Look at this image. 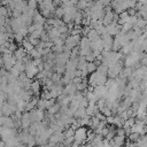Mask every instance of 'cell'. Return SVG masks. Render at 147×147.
I'll list each match as a JSON object with an SVG mask.
<instances>
[{"mask_svg":"<svg viewBox=\"0 0 147 147\" xmlns=\"http://www.w3.org/2000/svg\"><path fill=\"white\" fill-rule=\"evenodd\" d=\"M26 5H28L29 8L36 10V9H37V6H38V2H37L36 0H28V1H26Z\"/></svg>","mask_w":147,"mask_h":147,"instance_id":"25","label":"cell"},{"mask_svg":"<svg viewBox=\"0 0 147 147\" xmlns=\"http://www.w3.org/2000/svg\"><path fill=\"white\" fill-rule=\"evenodd\" d=\"M74 116H75V118H78V119L85 117V116H86V108H85V107H79V108L76 110V113H75Z\"/></svg>","mask_w":147,"mask_h":147,"instance_id":"16","label":"cell"},{"mask_svg":"<svg viewBox=\"0 0 147 147\" xmlns=\"http://www.w3.org/2000/svg\"><path fill=\"white\" fill-rule=\"evenodd\" d=\"M3 64V62H2V56H0V67Z\"/></svg>","mask_w":147,"mask_h":147,"instance_id":"31","label":"cell"},{"mask_svg":"<svg viewBox=\"0 0 147 147\" xmlns=\"http://www.w3.org/2000/svg\"><path fill=\"white\" fill-rule=\"evenodd\" d=\"M45 115H44V111L40 110V109H33L32 111H30V118H31V122L32 123H38V122H41L44 119Z\"/></svg>","mask_w":147,"mask_h":147,"instance_id":"8","label":"cell"},{"mask_svg":"<svg viewBox=\"0 0 147 147\" xmlns=\"http://www.w3.org/2000/svg\"><path fill=\"white\" fill-rule=\"evenodd\" d=\"M139 139H140V134H139V133L131 132V133L129 134V141H131V142H137Z\"/></svg>","mask_w":147,"mask_h":147,"instance_id":"21","label":"cell"},{"mask_svg":"<svg viewBox=\"0 0 147 147\" xmlns=\"http://www.w3.org/2000/svg\"><path fill=\"white\" fill-rule=\"evenodd\" d=\"M64 14H65V10L63 9V7H62V6H61V7H57V8H55L54 15H55V17H56V18H60V20H62V17L64 16Z\"/></svg>","mask_w":147,"mask_h":147,"instance_id":"18","label":"cell"},{"mask_svg":"<svg viewBox=\"0 0 147 147\" xmlns=\"http://www.w3.org/2000/svg\"><path fill=\"white\" fill-rule=\"evenodd\" d=\"M60 109H61V107H60V105L56 102V103H53L47 110H48V114H51V115H55V114H57V113L60 111Z\"/></svg>","mask_w":147,"mask_h":147,"instance_id":"17","label":"cell"},{"mask_svg":"<svg viewBox=\"0 0 147 147\" xmlns=\"http://www.w3.org/2000/svg\"><path fill=\"white\" fill-rule=\"evenodd\" d=\"M79 41H80V36L70 34V36L67 37V39L64 40L63 51H69V52H71V49H74L75 47H77V46L79 45Z\"/></svg>","mask_w":147,"mask_h":147,"instance_id":"2","label":"cell"},{"mask_svg":"<svg viewBox=\"0 0 147 147\" xmlns=\"http://www.w3.org/2000/svg\"><path fill=\"white\" fill-rule=\"evenodd\" d=\"M87 132L88 130L86 129V126H79L78 129H76L74 133V142L78 144L79 146L83 145L87 140Z\"/></svg>","mask_w":147,"mask_h":147,"instance_id":"1","label":"cell"},{"mask_svg":"<svg viewBox=\"0 0 147 147\" xmlns=\"http://www.w3.org/2000/svg\"><path fill=\"white\" fill-rule=\"evenodd\" d=\"M101 40H102V44H103V51H106V52L111 51V47H113V44H114L113 37L109 36L108 33H106V34L101 36Z\"/></svg>","mask_w":147,"mask_h":147,"instance_id":"7","label":"cell"},{"mask_svg":"<svg viewBox=\"0 0 147 147\" xmlns=\"http://www.w3.org/2000/svg\"><path fill=\"white\" fill-rule=\"evenodd\" d=\"M106 31L109 36H116L121 31V25L117 22H111L109 25L106 26Z\"/></svg>","mask_w":147,"mask_h":147,"instance_id":"9","label":"cell"},{"mask_svg":"<svg viewBox=\"0 0 147 147\" xmlns=\"http://www.w3.org/2000/svg\"><path fill=\"white\" fill-rule=\"evenodd\" d=\"M100 5H102V7H107V6H110V0H99Z\"/></svg>","mask_w":147,"mask_h":147,"instance_id":"28","label":"cell"},{"mask_svg":"<svg viewBox=\"0 0 147 147\" xmlns=\"http://www.w3.org/2000/svg\"><path fill=\"white\" fill-rule=\"evenodd\" d=\"M22 47L26 51V53H29L30 51H32V49L34 48V46H33L28 39H24V40H23V42H22Z\"/></svg>","mask_w":147,"mask_h":147,"instance_id":"19","label":"cell"},{"mask_svg":"<svg viewBox=\"0 0 147 147\" xmlns=\"http://www.w3.org/2000/svg\"><path fill=\"white\" fill-rule=\"evenodd\" d=\"M5 118H6V116H3L2 114H0V126L3 125V123H5Z\"/></svg>","mask_w":147,"mask_h":147,"instance_id":"29","label":"cell"},{"mask_svg":"<svg viewBox=\"0 0 147 147\" xmlns=\"http://www.w3.org/2000/svg\"><path fill=\"white\" fill-rule=\"evenodd\" d=\"M24 74H25V76H26L28 78H30V79H33V78L37 76V74H38V69H37V65L33 63V60L25 64Z\"/></svg>","mask_w":147,"mask_h":147,"instance_id":"5","label":"cell"},{"mask_svg":"<svg viewBox=\"0 0 147 147\" xmlns=\"http://www.w3.org/2000/svg\"><path fill=\"white\" fill-rule=\"evenodd\" d=\"M96 65L94 64V62H87V67H86V71L87 72H90V74H92V72H94V71H96Z\"/></svg>","mask_w":147,"mask_h":147,"instance_id":"22","label":"cell"},{"mask_svg":"<svg viewBox=\"0 0 147 147\" xmlns=\"http://www.w3.org/2000/svg\"><path fill=\"white\" fill-rule=\"evenodd\" d=\"M78 47L80 49H88V48H91V41L86 37H83V38H80V41H79V46Z\"/></svg>","mask_w":147,"mask_h":147,"instance_id":"15","label":"cell"},{"mask_svg":"<svg viewBox=\"0 0 147 147\" xmlns=\"http://www.w3.org/2000/svg\"><path fill=\"white\" fill-rule=\"evenodd\" d=\"M98 111H99V109H98V107H96L95 103H88V106L86 107V115L90 116V117L94 116Z\"/></svg>","mask_w":147,"mask_h":147,"instance_id":"12","label":"cell"},{"mask_svg":"<svg viewBox=\"0 0 147 147\" xmlns=\"http://www.w3.org/2000/svg\"><path fill=\"white\" fill-rule=\"evenodd\" d=\"M85 60L87 61V62H93L94 60H95V55L93 54V52H91V53H88L86 56H85Z\"/></svg>","mask_w":147,"mask_h":147,"instance_id":"26","label":"cell"},{"mask_svg":"<svg viewBox=\"0 0 147 147\" xmlns=\"http://www.w3.org/2000/svg\"><path fill=\"white\" fill-rule=\"evenodd\" d=\"M125 147H137V145H136V142H131V141H129V142L126 144Z\"/></svg>","mask_w":147,"mask_h":147,"instance_id":"30","label":"cell"},{"mask_svg":"<svg viewBox=\"0 0 147 147\" xmlns=\"http://www.w3.org/2000/svg\"><path fill=\"white\" fill-rule=\"evenodd\" d=\"M8 72H9L10 75H13L14 77H16V78H17V77L20 76V74H21V72H20V71H18V70H17L15 67H13V68H11V69H10Z\"/></svg>","mask_w":147,"mask_h":147,"instance_id":"27","label":"cell"},{"mask_svg":"<svg viewBox=\"0 0 147 147\" xmlns=\"http://www.w3.org/2000/svg\"><path fill=\"white\" fill-rule=\"evenodd\" d=\"M122 69H123V63H122L121 61H118V62H116L114 65H111V67L108 68L107 76H108L109 78H111V79H115V78L121 74Z\"/></svg>","mask_w":147,"mask_h":147,"instance_id":"4","label":"cell"},{"mask_svg":"<svg viewBox=\"0 0 147 147\" xmlns=\"http://www.w3.org/2000/svg\"><path fill=\"white\" fill-rule=\"evenodd\" d=\"M16 110H17L16 109V106H14V105L5 101L3 105H2V108H1V114L3 116H6V117H9V116L14 115Z\"/></svg>","mask_w":147,"mask_h":147,"instance_id":"6","label":"cell"},{"mask_svg":"<svg viewBox=\"0 0 147 147\" xmlns=\"http://www.w3.org/2000/svg\"><path fill=\"white\" fill-rule=\"evenodd\" d=\"M2 126L8 127V129H15L14 121H13L11 116H9V117H6V118H5V123H3V125H2Z\"/></svg>","mask_w":147,"mask_h":147,"instance_id":"20","label":"cell"},{"mask_svg":"<svg viewBox=\"0 0 147 147\" xmlns=\"http://www.w3.org/2000/svg\"><path fill=\"white\" fill-rule=\"evenodd\" d=\"M2 62H3V68L7 70V71H9L14 65H15V63H16V59H15V56L13 55V53H5V54H2Z\"/></svg>","mask_w":147,"mask_h":147,"instance_id":"3","label":"cell"},{"mask_svg":"<svg viewBox=\"0 0 147 147\" xmlns=\"http://www.w3.org/2000/svg\"><path fill=\"white\" fill-rule=\"evenodd\" d=\"M13 55L15 56L16 60H22V59L26 55V51H25L23 47H17V48L15 49V52L13 53Z\"/></svg>","mask_w":147,"mask_h":147,"instance_id":"13","label":"cell"},{"mask_svg":"<svg viewBox=\"0 0 147 147\" xmlns=\"http://www.w3.org/2000/svg\"><path fill=\"white\" fill-rule=\"evenodd\" d=\"M30 91H31L32 95L38 96L40 94V91H41V82L39 79L32 80L31 82V86H30Z\"/></svg>","mask_w":147,"mask_h":147,"instance_id":"10","label":"cell"},{"mask_svg":"<svg viewBox=\"0 0 147 147\" xmlns=\"http://www.w3.org/2000/svg\"><path fill=\"white\" fill-rule=\"evenodd\" d=\"M36 1H37V2H38V5H40V3H41V2H42V0H36Z\"/></svg>","mask_w":147,"mask_h":147,"instance_id":"32","label":"cell"},{"mask_svg":"<svg viewBox=\"0 0 147 147\" xmlns=\"http://www.w3.org/2000/svg\"><path fill=\"white\" fill-rule=\"evenodd\" d=\"M117 1H119V0H110V2H117Z\"/></svg>","mask_w":147,"mask_h":147,"instance_id":"33","label":"cell"},{"mask_svg":"<svg viewBox=\"0 0 147 147\" xmlns=\"http://www.w3.org/2000/svg\"><path fill=\"white\" fill-rule=\"evenodd\" d=\"M100 113H101V114L107 118L108 116H111V113H113V111H111V109H110V108H108V107H103V108H101V109H100Z\"/></svg>","mask_w":147,"mask_h":147,"instance_id":"23","label":"cell"},{"mask_svg":"<svg viewBox=\"0 0 147 147\" xmlns=\"http://www.w3.org/2000/svg\"><path fill=\"white\" fill-rule=\"evenodd\" d=\"M85 37H86V38H87V39H88L91 42H92V41L98 40L99 38H101V37L99 36V33L96 32V30H94V29H91V30L88 31V33H87Z\"/></svg>","mask_w":147,"mask_h":147,"instance_id":"14","label":"cell"},{"mask_svg":"<svg viewBox=\"0 0 147 147\" xmlns=\"http://www.w3.org/2000/svg\"><path fill=\"white\" fill-rule=\"evenodd\" d=\"M31 124H32V122H31V118H30V113L24 111L22 114V117H21V126L24 130H28Z\"/></svg>","mask_w":147,"mask_h":147,"instance_id":"11","label":"cell"},{"mask_svg":"<svg viewBox=\"0 0 147 147\" xmlns=\"http://www.w3.org/2000/svg\"><path fill=\"white\" fill-rule=\"evenodd\" d=\"M40 95H41V99H42V100H51V99H52L51 93H49V90H47V88H45V91L41 92Z\"/></svg>","mask_w":147,"mask_h":147,"instance_id":"24","label":"cell"}]
</instances>
